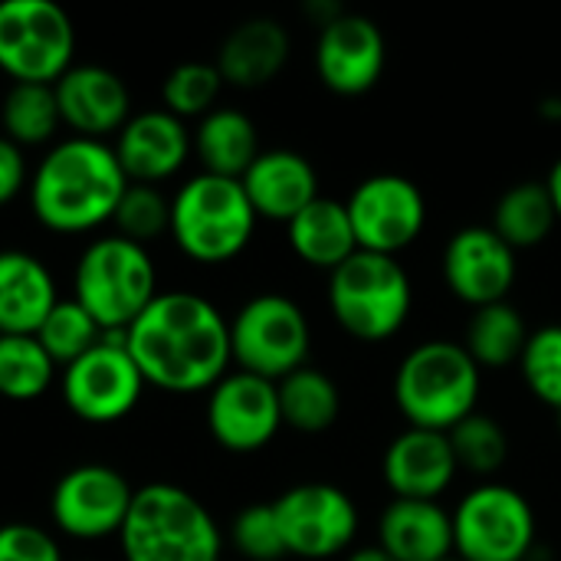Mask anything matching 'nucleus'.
Instances as JSON below:
<instances>
[{"label": "nucleus", "mask_w": 561, "mask_h": 561, "mask_svg": "<svg viewBox=\"0 0 561 561\" xmlns=\"http://www.w3.org/2000/svg\"><path fill=\"white\" fill-rule=\"evenodd\" d=\"M191 138L201 171L233 181H240L263 151L253 118L233 105H217L214 112H207L191 131Z\"/></svg>", "instance_id": "nucleus-26"}, {"label": "nucleus", "mask_w": 561, "mask_h": 561, "mask_svg": "<svg viewBox=\"0 0 561 561\" xmlns=\"http://www.w3.org/2000/svg\"><path fill=\"white\" fill-rule=\"evenodd\" d=\"M135 486L108 463H79L66 470L49 493V519L56 533L76 542L118 539Z\"/></svg>", "instance_id": "nucleus-13"}, {"label": "nucleus", "mask_w": 561, "mask_h": 561, "mask_svg": "<svg viewBox=\"0 0 561 561\" xmlns=\"http://www.w3.org/2000/svg\"><path fill=\"white\" fill-rule=\"evenodd\" d=\"M220 89H224L220 69L214 62L191 59V62L174 66L164 76V85H161V102L164 105L161 108H168L181 122L184 118H204L207 112L217 108Z\"/></svg>", "instance_id": "nucleus-34"}, {"label": "nucleus", "mask_w": 561, "mask_h": 561, "mask_svg": "<svg viewBox=\"0 0 561 561\" xmlns=\"http://www.w3.org/2000/svg\"><path fill=\"white\" fill-rule=\"evenodd\" d=\"M36 342L46 348V355L62 371L66 365H72L76 358H82L85 352H92L102 342V329L76 299H59L56 309L36 329Z\"/></svg>", "instance_id": "nucleus-33"}, {"label": "nucleus", "mask_w": 561, "mask_h": 561, "mask_svg": "<svg viewBox=\"0 0 561 561\" xmlns=\"http://www.w3.org/2000/svg\"><path fill=\"white\" fill-rule=\"evenodd\" d=\"M519 371L526 388L542 404L561 411V325H542L529 335Z\"/></svg>", "instance_id": "nucleus-36"}, {"label": "nucleus", "mask_w": 561, "mask_h": 561, "mask_svg": "<svg viewBox=\"0 0 561 561\" xmlns=\"http://www.w3.org/2000/svg\"><path fill=\"white\" fill-rule=\"evenodd\" d=\"M207 431L227 454H256L283 431L276 381L250 371H227L207 391Z\"/></svg>", "instance_id": "nucleus-15"}, {"label": "nucleus", "mask_w": 561, "mask_h": 561, "mask_svg": "<svg viewBox=\"0 0 561 561\" xmlns=\"http://www.w3.org/2000/svg\"><path fill=\"white\" fill-rule=\"evenodd\" d=\"M444 561H460V559H457V556H454V559H444Z\"/></svg>", "instance_id": "nucleus-43"}, {"label": "nucleus", "mask_w": 561, "mask_h": 561, "mask_svg": "<svg viewBox=\"0 0 561 561\" xmlns=\"http://www.w3.org/2000/svg\"><path fill=\"white\" fill-rule=\"evenodd\" d=\"M118 549L125 561H220L224 533L191 490L145 483L135 490Z\"/></svg>", "instance_id": "nucleus-3"}, {"label": "nucleus", "mask_w": 561, "mask_h": 561, "mask_svg": "<svg viewBox=\"0 0 561 561\" xmlns=\"http://www.w3.org/2000/svg\"><path fill=\"white\" fill-rule=\"evenodd\" d=\"M529 335L533 332H529L523 312L506 299V302H496V306L473 309L463 348L480 365V371L483 368H506V365L523 358Z\"/></svg>", "instance_id": "nucleus-29"}, {"label": "nucleus", "mask_w": 561, "mask_h": 561, "mask_svg": "<svg viewBox=\"0 0 561 561\" xmlns=\"http://www.w3.org/2000/svg\"><path fill=\"white\" fill-rule=\"evenodd\" d=\"M440 270L447 289L460 302L483 309L510 299L519 263H516V250L493 227L470 224L447 240Z\"/></svg>", "instance_id": "nucleus-16"}, {"label": "nucleus", "mask_w": 561, "mask_h": 561, "mask_svg": "<svg viewBox=\"0 0 561 561\" xmlns=\"http://www.w3.org/2000/svg\"><path fill=\"white\" fill-rule=\"evenodd\" d=\"M345 561H394L381 546H362V549H352Z\"/></svg>", "instance_id": "nucleus-41"}, {"label": "nucleus", "mask_w": 561, "mask_h": 561, "mask_svg": "<svg viewBox=\"0 0 561 561\" xmlns=\"http://www.w3.org/2000/svg\"><path fill=\"white\" fill-rule=\"evenodd\" d=\"M289 250L312 270H339L348 256L358 253V240L345 210V201L335 197H316L306 210H299L286 224Z\"/></svg>", "instance_id": "nucleus-25"}, {"label": "nucleus", "mask_w": 561, "mask_h": 561, "mask_svg": "<svg viewBox=\"0 0 561 561\" xmlns=\"http://www.w3.org/2000/svg\"><path fill=\"white\" fill-rule=\"evenodd\" d=\"M289 33L279 20L250 16L224 36L214 66L220 69L224 85L260 89L283 72L289 62Z\"/></svg>", "instance_id": "nucleus-22"}, {"label": "nucleus", "mask_w": 561, "mask_h": 561, "mask_svg": "<svg viewBox=\"0 0 561 561\" xmlns=\"http://www.w3.org/2000/svg\"><path fill=\"white\" fill-rule=\"evenodd\" d=\"M556 224L559 217H556V204L549 197L546 181H519L500 194L490 227L519 253V250H533L546 243Z\"/></svg>", "instance_id": "nucleus-27"}, {"label": "nucleus", "mask_w": 561, "mask_h": 561, "mask_svg": "<svg viewBox=\"0 0 561 561\" xmlns=\"http://www.w3.org/2000/svg\"><path fill=\"white\" fill-rule=\"evenodd\" d=\"M483 371L460 342L431 339L414 345L394 371V404L408 427L450 434L480 401Z\"/></svg>", "instance_id": "nucleus-4"}, {"label": "nucleus", "mask_w": 561, "mask_h": 561, "mask_svg": "<svg viewBox=\"0 0 561 561\" xmlns=\"http://www.w3.org/2000/svg\"><path fill=\"white\" fill-rule=\"evenodd\" d=\"M26 184H30V168L23 148H16L10 138L0 135V207L16 201Z\"/></svg>", "instance_id": "nucleus-39"}, {"label": "nucleus", "mask_w": 561, "mask_h": 561, "mask_svg": "<svg viewBox=\"0 0 561 561\" xmlns=\"http://www.w3.org/2000/svg\"><path fill=\"white\" fill-rule=\"evenodd\" d=\"M56 302V276L39 256L0 250V335H36Z\"/></svg>", "instance_id": "nucleus-24"}, {"label": "nucleus", "mask_w": 561, "mask_h": 561, "mask_svg": "<svg viewBox=\"0 0 561 561\" xmlns=\"http://www.w3.org/2000/svg\"><path fill=\"white\" fill-rule=\"evenodd\" d=\"M230 542L247 561H283L286 546L273 513V503H253L240 510L230 523Z\"/></svg>", "instance_id": "nucleus-37"}, {"label": "nucleus", "mask_w": 561, "mask_h": 561, "mask_svg": "<svg viewBox=\"0 0 561 561\" xmlns=\"http://www.w3.org/2000/svg\"><path fill=\"white\" fill-rule=\"evenodd\" d=\"M556 427H559V434H561V411H556Z\"/></svg>", "instance_id": "nucleus-42"}, {"label": "nucleus", "mask_w": 561, "mask_h": 561, "mask_svg": "<svg viewBox=\"0 0 561 561\" xmlns=\"http://www.w3.org/2000/svg\"><path fill=\"white\" fill-rule=\"evenodd\" d=\"M279 391V411H283V427L299 431V434H325L339 414H342V394L339 385L319 371L302 365L299 371L286 375L276 381Z\"/></svg>", "instance_id": "nucleus-28"}, {"label": "nucleus", "mask_w": 561, "mask_h": 561, "mask_svg": "<svg viewBox=\"0 0 561 561\" xmlns=\"http://www.w3.org/2000/svg\"><path fill=\"white\" fill-rule=\"evenodd\" d=\"M286 556L325 561L348 556L358 536V506L335 483H299L273 500Z\"/></svg>", "instance_id": "nucleus-12"}, {"label": "nucleus", "mask_w": 561, "mask_h": 561, "mask_svg": "<svg viewBox=\"0 0 561 561\" xmlns=\"http://www.w3.org/2000/svg\"><path fill=\"white\" fill-rule=\"evenodd\" d=\"M546 187H549V197L556 204V217L561 220V158L549 168V178H546Z\"/></svg>", "instance_id": "nucleus-40"}, {"label": "nucleus", "mask_w": 561, "mask_h": 561, "mask_svg": "<svg viewBox=\"0 0 561 561\" xmlns=\"http://www.w3.org/2000/svg\"><path fill=\"white\" fill-rule=\"evenodd\" d=\"M145 385L168 394L210 391L233 365L230 319L201 293L161 289L125 332Z\"/></svg>", "instance_id": "nucleus-1"}, {"label": "nucleus", "mask_w": 561, "mask_h": 561, "mask_svg": "<svg viewBox=\"0 0 561 561\" xmlns=\"http://www.w3.org/2000/svg\"><path fill=\"white\" fill-rule=\"evenodd\" d=\"M414 306V286L398 256L358 250L329 273L332 319L358 342H385L404 329Z\"/></svg>", "instance_id": "nucleus-7"}, {"label": "nucleus", "mask_w": 561, "mask_h": 561, "mask_svg": "<svg viewBox=\"0 0 561 561\" xmlns=\"http://www.w3.org/2000/svg\"><path fill=\"white\" fill-rule=\"evenodd\" d=\"M53 92H56L59 118L76 138L108 141L135 115L125 79L95 62H76L53 85Z\"/></svg>", "instance_id": "nucleus-18"}, {"label": "nucleus", "mask_w": 561, "mask_h": 561, "mask_svg": "<svg viewBox=\"0 0 561 561\" xmlns=\"http://www.w3.org/2000/svg\"><path fill=\"white\" fill-rule=\"evenodd\" d=\"M145 391V378L128 355L125 332H105L102 342L59 371V398L72 417L105 427L125 421Z\"/></svg>", "instance_id": "nucleus-11"}, {"label": "nucleus", "mask_w": 561, "mask_h": 561, "mask_svg": "<svg viewBox=\"0 0 561 561\" xmlns=\"http://www.w3.org/2000/svg\"><path fill=\"white\" fill-rule=\"evenodd\" d=\"M447 437H450L457 467L473 477H496L510 460V434L493 414L473 411Z\"/></svg>", "instance_id": "nucleus-32"}, {"label": "nucleus", "mask_w": 561, "mask_h": 561, "mask_svg": "<svg viewBox=\"0 0 561 561\" xmlns=\"http://www.w3.org/2000/svg\"><path fill=\"white\" fill-rule=\"evenodd\" d=\"M457 470L450 437L424 427H404L381 460V473L394 500H437L450 490Z\"/></svg>", "instance_id": "nucleus-20"}, {"label": "nucleus", "mask_w": 561, "mask_h": 561, "mask_svg": "<svg viewBox=\"0 0 561 561\" xmlns=\"http://www.w3.org/2000/svg\"><path fill=\"white\" fill-rule=\"evenodd\" d=\"M115 158L128 178V184H151L171 181L194 154L191 128L171 115L168 108L135 112L128 125L112 141Z\"/></svg>", "instance_id": "nucleus-19"}, {"label": "nucleus", "mask_w": 561, "mask_h": 561, "mask_svg": "<svg viewBox=\"0 0 561 561\" xmlns=\"http://www.w3.org/2000/svg\"><path fill=\"white\" fill-rule=\"evenodd\" d=\"M128 178L108 141L62 138L36 161L26 197L39 227L62 237L92 233L112 224Z\"/></svg>", "instance_id": "nucleus-2"}, {"label": "nucleus", "mask_w": 561, "mask_h": 561, "mask_svg": "<svg viewBox=\"0 0 561 561\" xmlns=\"http://www.w3.org/2000/svg\"><path fill=\"white\" fill-rule=\"evenodd\" d=\"M388 62L381 26L362 13H342L319 30L316 72L335 95H365L378 85Z\"/></svg>", "instance_id": "nucleus-17"}, {"label": "nucleus", "mask_w": 561, "mask_h": 561, "mask_svg": "<svg viewBox=\"0 0 561 561\" xmlns=\"http://www.w3.org/2000/svg\"><path fill=\"white\" fill-rule=\"evenodd\" d=\"M378 546L394 561L454 559V516L437 500H391L378 519Z\"/></svg>", "instance_id": "nucleus-23"}, {"label": "nucleus", "mask_w": 561, "mask_h": 561, "mask_svg": "<svg viewBox=\"0 0 561 561\" xmlns=\"http://www.w3.org/2000/svg\"><path fill=\"white\" fill-rule=\"evenodd\" d=\"M230 352L240 371L283 381L299 371L312 352L306 309L283 293H260L247 299L230 319Z\"/></svg>", "instance_id": "nucleus-9"}, {"label": "nucleus", "mask_w": 561, "mask_h": 561, "mask_svg": "<svg viewBox=\"0 0 561 561\" xmlns=\"http://www.w3.org/2000/svg\"><path fill=\"white\" fill-rule=\"evenodd\" d=\"M450 516L460 561H529L536 552V510L516 486L486 480Z\"/></svg>", "instance_id": "nucleus-10"}, {"label": "nucleus", "mask_w": 561, "mask_h": 561, "mask_svg": "<svg viewBox=\"0 0 561 561\" xmlns=\"http://www.w3.org/2000/svg\"><path fill=\"white\" fill-rule=\"evenodd\" d=\"M256 224L260 217L240 181L197 171L171 197L168 237L187 260L220 266L250 247Z\"/></svg>", "instance_id": "nucleus-6"}, {"label": "nucleus", "mask_w": 561, "mask_h": 561, "mask_svg": "<svg viewBox=\"0 0 561 561\" xmlns=\"http://www.w3.org/2000/svg\"><path fill=\"white\" fill-rule=\"evenodd\" d=\"M82 561H89V559H82Z\"/></svg>", "instance_id": "nucleus-44"}, {"label": "nucleus", "mask_w": 561, "mask_h": 561, "mask_svg": "<svg viewBox=\"0 0 561 561\" xmlns=\"http://www.w3.org/2000/svg\"><path fill=\"white\" fill-rule=\"evenodd\" d=\"M76 26L53 0L0 3V72L13 85H56L76 62Z\"/></svg>", "instance_id": "nucleus-8"}, {"label": "nucleus", "mask_w": 561, "mask_h": 561, "mask_svg": "<svg viewBox=\"0 0 561 561\" xmlns=\"http://www.w3.org/2000/svg\"><path fill=\"white\" fill-rule=\"evenodd\" d=\"M112 227L118 237L141 247L161 240L171 233V197H164V191L151 184H128L115 207Z\"/></svg>", "instance_id": "nucleus-35"}, {"label": "nucleus", "mask_w": 561, "mask_h": 561, "mask_svg": "<svg viewBox=\"0 0 561 561\" xmlns=\"http://www.w3.org/2000/svg\"><path fill=\"white\" fill-rule=\"evenodd\" d=\"M358 250L398 256L427 227V197L404 174H371L345 201Z\"/></svg>", "instance_id": "nucleus-14"}, {"label": "nucleus", "mask_w": 561, "mask_h": 561, "mask_svg": "<svg viewBox=\"0 0 561 561\" xmlns=\"http://www.w3.org/2000/svg\"><path fill=\"white\" fill-rule=\"evenodd\" d=\"M0 561H62V549L56 536L36 523H3Z\"/></svg>", "instance_id": "nucleus-38"}, {"label": "nucleus", "mask_w": 561, "mask_h": 561, "mask_svg": "<svg viewBox=\"0 0 561 561\" xmlns=\"http://www.w3.org/2000/svg\"><path fill=\"white\" fill-rule=\"evenodd\" d=\"M158 263L148 247L118 233L95 237L82 247L72 270V299L105 332H128V325L158 296Z\"/></svg>", "instance_id": "nucleus-5"}, {"label": "nucleus", "mask_w": 561, "mask_h": 561, "mask_svg": "<svg viewBox=\"0 0 561 561\" xmlns=\"http://www.w3.org/2000/svg\"><path fill=\"white\" fill-rule=\"evenodd\" d=\"M3 138L16 148L49 145L62 125L53 85H10L0 105Z\"/></svg>", "instance_id": "nucleus-30"}, {"label": "nucleus", "mask_w": 561, "mask_h": 561, "mask_svg": "<svg viewBox=\"0 0 561 561\" xmlns=\"http://www.w3.org/2000/svg\"><path fill=\"white\" fill-rule=\"evenodd\" d=\"M260 220L289 224L319 197V174L312 161L293 148H266L240 178Z\"/></svg>", "instance_id": "nucleus-21"}, {"label": "nucleus", "mask_w": 561, "mask_h": 561, "mask_svg": "<svg viewBox=\"0 0 561 561\" xmlns=\"http://www.w3.org/2000/svg\"><path fill=\"white\" fill-rule=\"evenodd\" d=\"M56 371L36 335H0V398L16 404L36 401L53 388Z\"/></svg>", "instance_id": "nucleus-31"}]
</instances>
